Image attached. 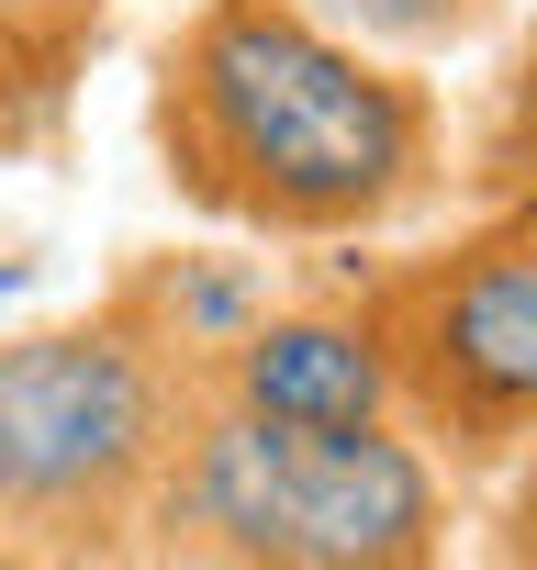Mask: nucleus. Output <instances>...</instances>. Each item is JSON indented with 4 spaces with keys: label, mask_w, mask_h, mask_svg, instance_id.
I'll list each match as a JSON object with an SVG mask.
<instances>
[{
    "label": "nucleus",
    "mask_w": 537,
    "mask_h": 570,
    "mask_svg": "<svg viewBox=\"0 0 537 570\" xmlns=\"http://www.w3.org/2000/svg\"><path fill=\"white\" fill-rule=\"evenodd\" d=\"M146 548L213 570H414L448 548V459L403 414L268 425L202 381Z\"/></svg>",
    "instance_id": "7ed1b4c3"
},
{
    "label": "nucleus",
    "mask_w": 537,
    "mask_h": 570,
    "mask_svg": "<svg viewBox=\"0 0 537 570\" xmlns=\"http://www.w3.org/2000/svg\"><path fill=\"white\" fill-rule=\"evenodd\" d=\"M314 12H336L348 35H370L392 57H437V46H470L504 0H314Z\"/></svg>",
    "instance_id": "0eeeda50"
},
{
    "label": "nucleus",
    "mask_w": 537,
    "mask_h": 570,
    "mask_svg": "<svg viewBox=\"0 0 537 570\" xmlns=\"http://www.w3.org/2000/svg\"><path fill=\"white\" fill-rule=\"evenodd\" d=\"M202 358L124 292L0 336V559H135L191 436Z\"/></svg>",
    "instance_id": "f03ea898"
},
{
    "label": "nucleus",
    "mask_w": 537,
    "mask_h": 570,
    "mask_svg": "<svg viewBox=\"0 0 537 570\" xmlns=\"http://www.w3.org/2000/svg\"><path fill=\"white\" fill-rule=\"evenodd\" d=\"M57 112H68V79L23 46H0V157H35L57 135Z\"/></svg>",
    "instance_id": "1a4fd4ad"
},
{
    "label": "nucleus",
    "mask_w": 537,
    "mask_h": 570,
    "mask_svg": "<svg viewBox=\"0 0 537 570\" xmlns=\"http://www.w3.org/2000/svg\"><path fill=\"white\" fill-rule=\"evenodd\" d=\"M370 325L403 370V425L448 470L537 448V202L448 235L437 257L370 268Z\"/></svg>",
    "instance_id": "20e7f679"
},
{
    "label": "nucleus",
    "mask_w": 537,
    "mask_h": 570,
    "mask_svg": "<svg viewBox=\"0 0 537 570\" xmlns=\"http://www.w3.org/2000/svg\"><path fill=\"white\" fill-rule=\"evenodd\" d=\"M157 179L268 246H359L448 202L437 90L314 0H191L146 90Z\"/></svg>",
    "instance_id": "f257e3e1"
},
{
    "label": "nucleus",
    "mask_w": 537,
    "mask_h": 570,
    "mask_svg": "<svg viewBox=\"0 0 537 570\" xmlns=\"http://www.w3.org/2000/svg\"><path fill=\"white\" fill-rule=\"evenodd\" d=\"M202 381L268 425H392L403 414V370L370 303H268Z\"/></svg>",
    "instance_id": "39448f33"
},
{
    "label": "nucleus",
    "mask_w": 537,
    "mask_h": 570,
    "mask_svg": "<svg viewBox=\"0 0 537 570\" xmlns=\"http://www.w3.org/2000/svg\"><path fill=\"white\" fill-rule=\"evenodd\" d=\"M101 23H113V0H0V46L46 57L57 79H79V57L101 46Z\"/></svg>",
    "instance_id": "6e6552de"
},
{
    "label": "nucleus",
    "mask_w": 537,
    "mask_h": 570,
    "mask_svg": "<svg viewBox=\"0 0 537 570\" xmlns=\"http://www.w3.org/2000/svg\"><path fill=\"white\" fill-rule=\"evenodd\" d=\"M124 303H135L179 358H202V370H213V358L268 314V279H257L246 257H146V268L124 279Z\"/></svg>",
    "instance_id": "423d86ee"
}]
</instances>
